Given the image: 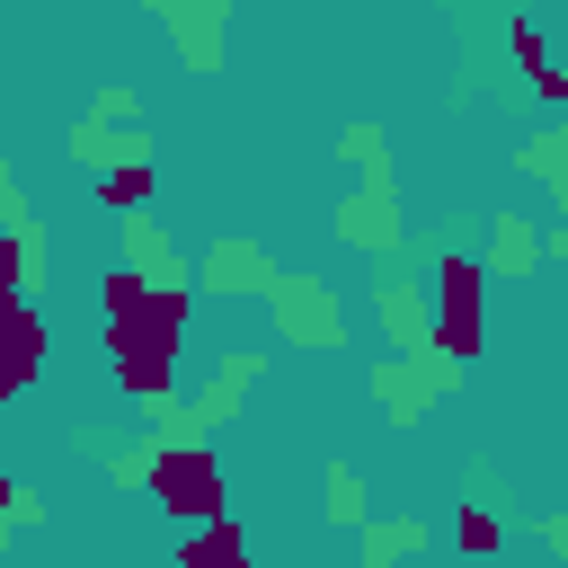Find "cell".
I'll return each mask as SVG.
<instances>
[{"instance_id": "6da1fadb", "label": "cell", "mask_w": 568, "mask_h": 568, "mask_svg": "<svg viewBox=\"0 0 568 568\" xmlns=\"http://www.w3.org/2000/svg\"><path fill=\"white\" fill-rule=\"evenodd\" d=\"M98 311H106V355L115 364H178L186 346V284H142L133 266L98 275Z\"/></svg>"}, {"instance_id": "7a4b0ae2", "label": "cell", "mask_w": 568, "mask_h": 568, "mask_svg": "<svg viewBox=\"0 0 568 568\" xmlns=\"http://www.w3.org/2000/svg\"><path fill=\"white\" fill-rule=\"evenodd\" d=\"M142 488L160 497L169 524H213V515H231V506H222L231 479H222V462H213L204 444H151V453H142Z\"/></svg>"}, {"instance_id": "3957f363", "label": "cell", "mask_w": 568, "mask_h": 568, "mask_svg": "<svg viewBox=\"0 0 568 568\" xmlns=\"http://www.w3.org/2000/svg\"><path fill=\"white\" fill-rule=\"evenodd\" d=\"M479 302H488V266H479L470 248H444V257H435V328H426V355H435V364L479 355V337H488Z\"/></svg>"}, {"instance_id": "277c9868", "label": "cell", "mask_w": 568, "mask_h": 568, "mask_svg": "<svg viewBox=\"0 0 568 568\" xmlns=\"http://www.w3.org/2000/svg\"><path fill=\"white\" fill-rule=\"evenodd\" d=\"M44 355H53L44 311H36V302H18V293H0V399H18V390L44 373Z\"/></svg>"}, {"instance_id": "5b68a950", "label": "cell", "mask_w": 568, "mask_h": 568, "mask_svg": "<svg viewBox=\"0 0 568 568\" xmlns=\"http://www.w3.org/2000/svg\"><path fill=\"white\" fill-rule=\"evenodd\" d=\"M169 568H257V559H248V532L231 515H213V524H186V541L169 550Z\"/></svg>"}, {"instance_id": "8992f818", "label": "cell", "mask_w": 568, "mask_h": 568, "mask_svg": "<svg viewBox=\"0 0 568 568\" xmlns=\"http://www.w3.org/2000/svg\"><path fill=\"white\" fill-rule=\"evenodd\" d=\"M275 320H284L302 346H328V337H337V311L320 302V284H311V275H284V284H275Z\"/></svg>"}, {"instance_id": "52a82bcc", "label": "cell", "mask_w": 568, "mask_h": 568, "mask_svg": "<svg viewBox=\"0 0 568 568\" xmlns=\"http://www.w3.org/2000/svg\"><path fill=\"white\" fill-rule=\"evenodd\" d=\"M204 284H213V293H257V284H275V275H266V257H257L248 240H213V248H204Z\"/></svg>"}, {"instance_id": "ba28073f", "label": "cell", "mask_w": 568, "mask_h": 568, "mask_svg": "<svg viewBox=\"0 0 568 568\" xmlns=\"http://www.w3.org/2000/svg\"><path fill=\"white\" fill-rule=\"evenodd\" d=\"M337 240H364V248H390L399 240V222H390V195L373 186V195H355L346 213H337Z\"/></svg>"}, {"instance_id": "9c48e42d", "label": "cell", "mask_w": 568, "mask_h": 568, "mask_svg": "<svg viewBox=\"0 0 568 568\" xmlns=\"http://www.w3.org/2000/svg\"><path fill=\"white\" fill-rule=\"evenodd\" d=\"M71 151H80V160H106V169L151 160V142H142V133H106V124H80V133H71Z\"/></svg>"}, {"instance_id": "30bf717a", "label": "cell", "mask_w": 568, "mask_h": 568, "mask_svg": "<svg viewBox=\"0 0 568 568\" xmlns=\"http://www.w3.org/2000/svg\"><path fill=\"white\" fill-rule=\"evenodd\" d=\"M151 186H160V169H151V160H133V169H98V204H106V213L151 204Z\"/></svg>"}, {"instance_id": "8fae6325", "label": "cell", "mask_w": 568, "mask_h": 568, "mask_svg": "<svg viewBox=\"0 0 568 568\" xmlns=\"http://www.w3.org/2000/svg\"><path fill=\"white\" fill-rule=\"evenodd\" d=\"M497 541H506V515H497V506H479V497H470V506H462V515H453V550H462V559H488V550H497Z\"/></svg>"}, {"instance_id": "7c38bea8", "label": "cell", "mask_w": 568, "mask_h": 568, "mask_svg": "<svg viewBox=\"0 0 568 568\" xmlns=\"http://www.w3.org/2000/svg\"><path fill=\"white\" fill-rule=\"evenodd\" d=\"M408 550H426V524H382V532L364 541V559H373V568H390V559H408Z\"/></svg>"}, {"instance_id": "4fadbf2b", "label": "cell", "mask_w": 568, "mask_h": 568, "mask_svg": "<svg viewBox=\"0 0 568 568\" xmlns=\"http://www.w3.org/2000/svg\"><path fill=\"white\" fill-rule=\"evenodd\" d=\"M328 524H364V479H355L346 462L328 470Z\"/></svg>"}, {"instance_id": "5bb4252c", "label": "cell", "mask_w": 568, "mask_h": 568, "mask_svg": "<svg viewBox=\"0 0 568 568\" xmlns=\"http://www.w3.org/2000/svg\"><path fill=\"white\" fill-rule=\"evenodd\" d=\"M506 36H515V62L541 80V71H550V53H541V27H532V18H506Z\"/></svg>"}]
</instances>
